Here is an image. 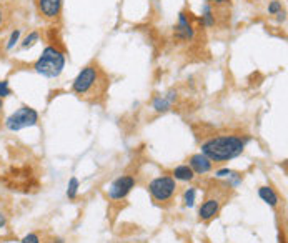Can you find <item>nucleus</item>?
Masks as SVG:
<instances>
[{
  "instance_id": "5701e85b",
  "label": "nucleus",
  "mask_w": 288,
  "mask_h": 243,
  "mask_svg": "<svg viewBox=\"0 0 288 243\" xmlns=\"http://www.w3.org/2000/svg\"><path fill=\"white\" fill-rule=\"evenodd\" d=\"M7 225V215L4 212H0V228H4Z\"/></svg>"
},
{
  "instance_id": "393cba45",
  "label": "nucleus",
  "mask_w": 288,
  "mask_h": 243,
  "mask_svg": "<svg viewBox=\"0 0 288 243\" xmlns=\"http://www.w3.org/2000/svg\"><path fill=\"white\" fill-rule=\"evenodd\" d=\"M2 19H4V15H2V12H0V25H2Z\"/></svg>"
},
{
  "instance_id": "0eeeda50",
  "label": "nucleus",
  "mask_w": 288,
  "mask_h": 243,
  "mask_svg": "<svg viewBox=\"0 0 288 243\" xmlns=\"http://www.w3.org/2000/svg\"><path fill=\"white\" fill-rule=\"evenodd\" d=\"M37 10L44 19L55 20L60 15L62 0H37Z\"/></svg>"
},
{
  "instance_id": "1a4fd4ad",
  "label": "nucleus",
  "mask_w": 288,
  "mask_h": 243,
  "mask_svg": "<svg viewBox=\"0 0 288 243\" xmlns=\"http://www.w3.org/2000/svg\"><path fill=\"white\" fill-rule=\"evenodd\" d=\"M188 162H190V165H188V167H190L193 170V173H196V175H205L213 167V162L210 160V159H207V157L203 155V153L192 155Z\"/></svg>"
},
{
  "instance_id": "a878e982",
  "label": "nucleus",
  "mask_w": 288,
  "mask_h": 243,
  "mask_svg": "<svg viewBox=\"0 0 288 243\" xmlns=\"http://www.w3.org/2000/svg\"><path fill=\"white\" fill-rule=\"evenodd\" d=\"M2 107H4V103H2V100H0V110H2Z\"/></svg>"
},
{
  "instance_id": "6e6552de",
  "label": "nucleus",
  "mask_w": 288,
  "mask_h": 243,
  "mask_svg": "<svg viewBox=\"0 0 288 243\" xmlns=\"http://www.w3.org/2000/svg\"><path fill=\"white\" fill-rule=\"evenodd\" d=\"M219 212H220V200L219 198H207L199 210V218L202 221H210L219 215Z\"/></svg>"
},
{
  "instance_id": "423d86ee",
  "label": "nucleus",
  "mask_w": 288,
  "mask_h": 243,
  "mask_svg": "<svg viewBox=\"0 0 288 243\" xmlns=\"http://www.w3.org/2000/svg\"><path fill=\"white\" fill-rule=\"evenodd\" d=\"M133 187H135V178H133L132 175H122L110 185L109 197L112 200H123L130 194Z\"/></svg>"
},
{
  "instance_id": "4468645a",
  "label": "nucleus",
  "mask_w": 288,
  "mask_h": 243,
  "mask_svg": "<svg viewBox=\"0 0 288 243\" xmlns=\"http://www.w3.org/2000/svg\"><path fill=\"white\" fill-rule=\"evenodd\" d=\"M202 24L205 27H213L215 25V15H213V10L210 5L203 7V12H202Z\"/></svg>"
},
{
  "instance_id": "412c9836",
  "label": "nucleus",
  "mask_w": 288,
  "mask_h": 243,
  "mask_svg": "<svg viewBox=\"0 0 288 243\" xmlns=\"http://www.w3.org/2000/svg\"><path fill=\"white\" fill-rule=\"evenodd\" d=\"M22 243H40V238L37 233H29L22 238Z\"/></svg>"
},
{
  "instance_id": "39448f33",
  "label": "nucleus",
  "mask_w": 288,
  "mask_h": 243,
  "mask_svg": "<svg viewBox=\"0 0 288 243\" xmlns=\"http://www.w3.org/2000/svg\"><path fill=\"white\" fill-rule=\"evenodd\" d=\"M97 83H98V67L95 63H90V65L83 67L79 72V75L75 77V80L72 83V90L77 95H87L90 92H94Z\"/></svg>"
},
{
  "instance_id": "b1692460",
  "label": "nucleus",
  "mask_w": 288,
  "mask_h": 243,
  "mask_svg": "<svg viewBox=\"0 0 288 243\" xmlns=\"http://www.w3.org/2000/svg\"><path fill=\"white\" fill-rule=\"evenodd\" d=\"M205 2H213V4H227L228 0H205Z\"/></svg>"
},
{
  "instance_id": "ddd939ff",
  "label": "nucleus",
  "mask_w": 288,
  "mask_h": 243,
  "mask_svg": "<svg viewBox=\"0 0 288 243\" xmlns=\"http://www.w3.org/2000/svg\"><path fill=\"white\" fill-rule=\"evenodd\" d=\"M258 197L262 198L265 203H268L270 206L278 205V195L273 192L272 187H260L258 188Z\"/></svg>"
},
{
  "instance_id": "f3484780",
  "label": "nucleus",
  "mask_w": 288,
  "mask_h": 243,
  "mask_svg": "<svg viewBox=\"0 0 288 243\" xmlns=\"http://www.w3.org/2000/svg\"><path fill=\"white\" fill-rule=\"evenodd\" d=\"M20 33H22V30H20V28H15V30H13L12 33H10V37H9V40H7V50H12L13 47H15L17 44H19V40H20Z\"/></svg>"
},
{
  "instance_id": "dca6fc26",
  "label": "nucleus",
  "mask_w": 288,
  "mask_h": 243,
  "mask_svg": "<svg viewBox=\"0 0 288 243\" xmlns=\"http://www.w3.org/2000/svg\"><path fill=\"white\" fill-rule=\"evenodd\" d=\"M39 39H40V35H39V32H30L29 35H27V37L22 40V44H20V45H22V48H30V47H33L35 44H37V42H39Z\"/></svg>"
},
{
  "instance_id": "2eb2a0df",
  "label": "nucleus",
  "mask_w": 288,
  "mask_h": 243,
  "mask_svg": "<svg viewBox=\"0 0 288 243\" xmlns=\"http://www.w3.org/2000/svg\"><path fill=\"white\" fill-rule=\"evenodd\" d=\"M79 187H80L79 178H77V177L70 178V180H68V187H67V197L70 200H74L77 197V194H79Z\"/></svg>"
},
{
  "instance_id": "f8f14e48",
  "label": "nucleus",
  "mask_w": 288,
  "mask_h": 243,
  "mask_svg": "<svg viewBox=\"0 0 288 243\" xmlns=\"http://www.w3.org/2000/svg\"><path fill=\"white\" fill-rule=\"evenodd\" d=\"M173 178L180 182H192L195 178V173L188 165H178L173 170Z\"/></svg>"
},
{
  "instance_id": "f257e3e1",
  "label": "nucleus",
  "mask_w": 288,
  "mask_h": 243,
  "mask_svg": "<svg viewBox=\"0 0 288 243\" xmlns=\"http://www.w3.org/2000/svg\"><path fill=\"white\" fill-rule=\"evenodd\" d=\"M247 138L238 135H220L202 144V153L212 162H228L243 153Z\"/></svg>"
},
{
  "instance_id": "f03ea898",
  "label": "nucleus",
  "mask_w": 288,
  "mask_h": 243,
  "mask_svg": "<svg viewBox=\"0 0 288 243\" xmlns=\"http://www.w3.org/2000/svg\"><path fill=\"white\" fill-rule=\"evenodd\" d=\"M65 67V55L55 47H45V50L35 62V72L47 78H57Z\"/></svg>"
},
{
  "instance_id": "a211bd4d",
  "label": "nucleus",
  "mask_w": 288,
  "mask_h": 243,
  "mask_svg": "<svg viewBox=\"0 0 288 243\" xmlns=\"http://www.w3.org/2000/svg\"><path fill=\"white\" fill-rule=\"evenodd\" d=\"M195 197H196V190H195L193 187L185 190V194H184V203L188 206V209L195 205Z\"/></svg>"
},
{
  "instance_id": "7ed1b4c3",
  "label": "nucleus",
  "mask_w": 288,
  "mask_h": 243,
  "mask_svg": "<svg viewBox=\"0 0 288 243\" xmlns=\"http://www.w3.org/2000/svg\"><path fill=\"white\" fill-rule=\"evenodd\" d=\"M37 124H39L37 110H33L32 107H27V105L20 107L19 110H15L12 115L5 118V127L10 132H19L27 127H35Z\"/></svg>"
},
{
  "instance_id": "20e7f679",
  "label": "nucleus",
  "mask_w": 288,
  "mask_h": 243,
  "mask_svg": "<svg viewBox=\"0 0 288 243\" xmlns=\"http://www.w3.org/2000/svg\"><path fill=\"white\" fill-rule=\"evenodd\" d=\"M149 192L157 203H165L177 192V180L173 177H157L149 183Z\"/></svg>"
},
{
  "instance_id": "4be33fe9",
  "label": "nucleus",
  "mask_w": 288,
  "mask_h": 243,
  "mask_svg": "<svg viewBox=\"0 0 288 243\" xmlns=\"http://www.w3.org/2000/svg\"><path fill=\"white\" fill-rule=\"evenodd\" d=\"M231 175H233V171H231V170H228V168H223V170H219V171H217V177H219V178L231 177Z\"/></svg>"
},
{
  "instance_id": "aec40b11",
  "label": "nucleus",
  "mask_w": 288,
  "mask_h": 243,
  "mask_svg": "<svg viewBox=\"0 0 288 243\" xmlns=\"http://www.w3.org/2000/svg\"><path fill=\"white\" fill-rule=\"evenodd\" d=\"M268 12L272 13V15H275V13H280V12H282V4H280L278 0H273V2L268 5Z\"/></svg>"
},
{
  "instance_id": "6ab92c4d",
  "label": "nucleus",
  "mask_w": 288,
  "mask_h": 243,
  "mask_svg": "<svg viewBox=\"0 0 288 243\" xmlns=\"http://www.w3.org/2000/svg\"><path fill=\"white\" fill-rule=\"evenodd\" d=\"M12 94V90L9 87V80H0V100L9 97Z\"/></svg>"
},
{
  "instance_id": "9b49d317",
  "label": "nucleus",
  "mask_w": 288,
  "mask_h": 243,
  "mask_svg": "<svg viewBox=\"0 0 288 243\" xmlns=\"http://www.w3.org/2000/svg\"><path fill=\"white\" fill-rule=\"evenodd\" d=\"M175 92H168L167 95H158L155 97V100H153V109H155L157 112H167L170 110L172 107V102L175 100Z\"/></svg>"
},
{
  "instance_id": "9d476101",
  "label": "nucleus",
  "mask_w": 288,
  "mask_h": 243,
  "mask_svg": "<svg viewBox=\"0 0 288 243\" xmlns=\"http://www.w3.org/2000/svg\"><path fill=\"white\" fill-rule=\"evenodd\" d=\"M193 27L192 24L188 22V19H187V13L185 12H180V15H178V24L177 27H175V35H177V39L180 40H190L193 39Z\"/></svg>"
}]
</instances>
